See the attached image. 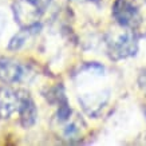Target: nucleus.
Wrapping results in <instances>:
<instances>
[{
    "instance_id": "nucleus-1",
    "label": "nucleus",
    "mask_w": 146,
    "mask_h": 146,
    "mask_svg": "<svg viewBox=\"0 0 146 146\" xmlns=\"http://www.w3.org/2000/svg\"><path fill=\"white\" fill-rule=\"evenodd\" d=\"M118 31H111L106 36L107 55L111 60H122L134 56L138 51V36L137 32L121 27Z\"/></svg>"
},
{
    "instance_id": "nucleus-2",
    "label": "nucleus",
    "mask_w": 146,
    "mask_h": 146,
    "mask_svg": "<svg viewBox=\"0 0 146 146\" xmlns=\"http://www.w3.org/2000/svg\"><path fill=\"white\" fill-rule=\"evenodd\" d=\"M52 0H15L12 12L15 22L20 28H39L42 15Z\"/></svg>"
},
{
    "instance_id": "nucleus-3",
    "label": "nucleus",
    "mask_w": 146,
    "mask_h": 146,
    "mask_svg": "<svg viewBox=\"0 0 146 146\" xmlns=\"http://www.w3.org/2000/svg\"><path fill=\"white\" fill-rule=\"evenodd\" d=\"M111 15L117 24L137 32L143 24V8L141 0H115Z\"/></svg>"
},
{
    "instance_id": "nucleus-4",
    "label": "nucleus",
    "mask_w": 146,
    "mask_h": 146,
    "mask_svg": "<svg viewBox=\"0 0 146 146\" xmlns=\"http://www.w3.org/2000/svg\"><path fill=\"white\" fill-rule=\"evenodd\" d=\"M30 68L19 60L8 56H0V80L5 84L20 83L28 80Z\"/></svg>"
},
{
    "instance_id": "nucleus-5",
    "label": "nucleus",
    "mask_w": 146,
    "mask_h": 146,
    "mask_svg": "<svg viewBox=\"0 0 146 146\" xmlns=\"http://www.w3.org/2000/svg\"><path fill=\"white\" fill-rule=\"evenodd\" d=\"M22 90L12 89L9 86L0 87V119H9L18 113L20 105Z\"/></svg>"
},
{
    "instance_id": "nucleus-6",
    "label": "nucleus",
    "mask_w": 146,
    "mask_h": 146,
    "mask_svg": "<svg viewBox=\"0 0 146 146\" xmlns=\"http://www.w3.org/2000/svg\"><path fill=\"white\" fill-rule=\"evenodd\" d=\"M18 114L22 127L30 129L35 125L36 118H38V109H36V105L34 99H32V97L26 90H22Z\"/></svg>"
},
{
    "instance_id": "nucleus-7",
    "label": "nucleus",
    "mask_w": 146,
    "mask_h": 146,
    "mask_svg": "<svg viewBox=\"0 0 146 146\" xmlns=\"http://www.w3.org/2000/svg\"><path fill=\"white\" fill-rule=\"evenodd\" d=\"M109 95L107 93H97V94H84L79 98V102L82 103L83 110L89 115H98V113L103 109L106 105Z\"/></svg>"
},
{
    "instance_id": "nucleus-8",
    "label": "nucleus",
    "mask_w": 146,
    "mask_h": 146,
    "mask_svg": "<svg viewBox=\"0 0 146 146\" xmlns=\"http://www.w3.org/2000/svg\"><path fill=\"white\" fill-rule=\"evenodd\" d=\"M38 30L39 28H20V31L11 38V40L8 43V50L9 51H18V50H20L23 46L26 44L28 38L32 34H35Z\"/></svg>"
},
{
    "instance_id": "nucleus-9",
    "label": "nucleus",
    "mask_w": 146,
    "mask_h": 146,
    "mask_svg": "<svg viewBox=\"0 0 146 146\" xmlns=\"http://www.w3.org/2000/svg\"><path fill=\"white\" fill-rule=\"evenodd\" d=\"M138 86L139 89L142 90V93L146 95V68L139 72V76H138Z\"/></svg>"
},
{
    "instance_id": "nucleus-10",
    "label": "nucleus",
    "mask_w": 146,
    "mask_h": 146,
    "mask_svg": "<svg viewBox=\"0 0 146 146\" xmlns=\"http://www.w3.org/2000/svg\"><path fill=\"white\" fill-rule=\"evenodd\" d=\"M5 26H7V19H5L4 13L0 12V36H1V34H3V31H4Z\"/></svg>"
},
{
    "instance_id": "nucleus-11",
    "label": "nucleus",
    "mask_w": 146,
    "mask_h": 146,
    "mask_svg": "<svg viewBox=\"0 0 146 146\" xmlns=\"http://www.w3.org/2000/svg\"><path fill=\"white\" fill-rule=\"evenodd\" d=\"M75 1H97V0H75Z\"/></svg>"
},
{
    "instance_id": "nucleus-12",
    "label": "nucleus",
    "mask_w": 146,
    "mask_h": 146,
    "mask_svg": "<svg viewBox=\"0 0 146 146\" xmlns=\"http://www.w3.org/2000/svg\"><path fill=\"white\" fill-rule=\"evenodd\" d=\"M145 114H146V107H145Z\"/></svg>"
}]
</instances>
